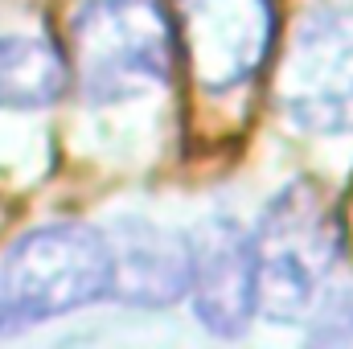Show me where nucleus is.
Instances as JSON below:
<instances>
[{"mask_svg": "<svg viewBox=\"0 0 353 349\" xmlns=\"http://www.w3.org/2000/svg\"><path fill=\"white\" fill-rule=\"evenodd\" d=\"M70 87L66 54L46 37L4 33L0 37V111L54 107Z\"/></svg>", "mask_w": 353, "mask_h": 349, "instance_id": "6e6552de", "label": "nucleus"}, {"mask_svg": "<svg viewBox=\"0 0 353 349\" xmlns=\"http://www.w3.org/2000/svg\"><path fill=\"white\" fill-rule=\"evenodd\" d=\"M341 243L345 235L325 193L308 181L283 185L251 230L255 317L271 325H304L316 300L329 292V275L341 263Z\"/></svg>", "mask_w": 353, "mask_h": 349, "instance_id": "f257e3e1", "label": "nucleus"}, {"mask_svg": "<svg viewBox=\"0 0 353 349\" xmlns=\"http://www.w3.org/2000/svg\"><path fill=\"white\" fill-rule=\"evenodd\" d=\"M176 66L161 0H83L66 29V70L87 103H123L165 87Z\"/></svg>", "mask_w": 353, "mask_h": 349, "instance_id": "f03ea898", "label": "nucleus"}, {"mask_svg": "<svg viewBox=\"0 0 353 349\" xmlns=\"http://www.w3.org/2000/svg\"><path fill=\"white\" fill-rule=\"evenodd\" d=\"M189 300L201 329L218 337L247 333L255 317V263H251V230L234 218H210L189 239Z\"/></svg>", "mask_w": 353, "mask_h": 349, "instance_id": "423d86ee", "label": "nucleus"}, {"mask_svg": "<svg viewBox=\"0 0 353 349\" xmlns=\"http://www.w3.org/2000/svg\"><path fill=\"white\" fill-rule=\"evenodd\" d=\"M312 346H353V288H333L308 312Z\"/></svg>", "mask_w": 353, "mask_h": 349, "instance_id": "1a4fd4ad", "label": "nucleus"}, {"mask_svg": "<svg viewBox=\"0 0 353 349\" xmlns=\"http://www.w3.org/2000/svg\"><path fill=\"white\" fill-rule=\"evenodd\" d=\"M107 296V239L87 222L25 230L0 255V300L8 333L87 308Z\"/></svg>", "mask_w": 353, "mask_h": 349, "instance_id": "7ed1b4c3", "label": "nucleus"}, {"mask_svg": "<svg viewBox=\"0 0 353 349\" xmlns=\"http://www.w3.org/2000/svg\"><path fill=\"white\" fill-rule=\"evenodd\" d=\"M279 107L308 136H353V0L304 8L279 62Z\"/></svg>", "mask_w": 353, "mask_h": 349, "instance_id": "20e7f679", "label": "nucleus"}, {"mask_svg": "<svg viewBox=\"0 0 353 349\" xmlns=\"http://www.w3.org/2000/svg\"><path fill=\"white\" fill-rule=\"evenodd\" d=\"M176 54L205 94L251 87L275 37L271 0H176Z\"/></svg>", "mask_w": 353, "mask_h": 349, "instance_id": "39448f33", "label": "nucleus"}, {"mask_svg": "<svg viewBox=\"0 0 353 349\" xmlns=\"http://www.w3.org/2000/svg\"><path fill=\"white\" fill-rule=\"evenodd\" d=\"M0 333H8V317H4V300H0Z\"/></svg>", "mask_w": 353, "mask_h": 349, "instance_id": "9d476101", "label": "nucleus"}, {"mask_svg": "<svg viewBox=\"0 0 353 349\" xmlns=\"http://www.w3.org/2000/svg\"><path fill=\"white\" fill-rule=\"evenodd\" d=\"M103 239H107V296L123 304L165 308L189 292L193 255L185 235L128 218L103 230Z\"/></svg>", "mask_w": 353, "mask_h": 349, "instance_id": "0eeeda50", "label": "nucleus"}]
</instances>
